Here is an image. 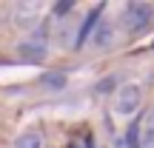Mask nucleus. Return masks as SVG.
<instances>
[{"instance_id": "nucleus-1", "label": "nucleus", "mask_w": 154, "mask_h": 148, "mask_svg": "<svg viewBox=\"0 0 154 148\" xmlns=\"http://www.w3.org/2000/svg\"><path fill=\"white\" fill-rule=\"evenodd\" d=\"M140 100H143V94H140V88L134 86V83H126V86L117 88V97H114V111L123 117L134 114V111L140 108Z\"/></svg>"}, {"instance_id": "nucleus-2", "label": "nucleus", "mask_w": 154, "mask_h": 148, "mask_svg": "<svg viewBox=\"0 0 154 148\" xmlns=\"http://www.w3.org/2000/svg\"><path fill=\"white\" fill-rule=\"evenodd\" d=\"M149 20H151V9L146 3H128L123 9V26L128 32H140L143 26H149Z\"/></svg>"}, {"instance_id": "nucleus-3", "label": "nucleus", "mask_w": 154, "mask_h": 148, "mask_svg": "<svg viewBox=\"0 0 154 148\" xmlns=\"http://www.w3.org/2000/svg\"><path fill=\"white\" fill-rule=\"evenodd\" d=\"M40 17V3H14V23L17 26H32Z\"/></svg>"}, {"instance_id": "nucleus-4", "label": "nucleus", "mask_w": 154, "mask_h": 148, "mask_svg": "<svg viewBox=\"0 0 154 148\" xmlns=\"http://www.w3.org/2000/svg\"><path fill=\"white\" fill-rule=\"evenodd\" d=\"M100 14H103V6H94V9L86 14V23H83V26H80V32H77V46H83V43L88 40V34H91V29L97 26Z\"/></svg>"}, {"instance_id": "nucleus-5", "label": "nucleus", "mask_w": 154, "mask_h": 148, "mask_svg": "<svg viewBox=\"0 0 154 148\" xmlns=\"http://www.w3.org/2000/svg\"><path fill=\"white\" fill-rule=\"evenodd\" d=\"M14 148H46V140L40 131H23L14 140Z\"/></svg>"}, {"instance_id": "nucleus-6", "label": "nucleus", "mask_w": 154, "mask_h": 148, "mask_svg": "<svg viewBox=\"0 0 154 148\" xmlns=\"http://www.w3.org/2000/svg\"><path fill=\"white\" fill-rule=\"evenodd\" d=\"M140 148H154V108H151V114L146 117V122H143V140H140Z\"/></svg>"}, {"instance_id": "nucleus-7", "label": "nucleus", "mask_w": 154, "mask_h": 148, "mask_svg": "<svg viewBox=\"0 0 154 148\" xmlns=\"http://www.w3.org/2000/svg\"><path fill=\"white\" fill-rule=\"evenodd\" d=\"M20 54H26L29 60H37V57L46 54V46H37V37H34V43H23L20 46Z\"/></svg>"}, {"instance_id": "nucleus-8", "label": "nucleus", "mask_w": 154, "mask_h": 148, "mask_svg": "<svg viewBox=\"0 0 154 148\" xmlns=\"http://www.w3.org/2000/svg\"><path fill=\"white\" fill-rule=\"evenodd\" d=\"M43 86H49V88H63V86H66V74H46V77H43Z\"/></svg>"}, {"instance_id": "nucleus-9", "label": "nucleus", "mask_w": 154, "mask_h": 148, "mask_svg": "<svg viewBox=\"0 0 154 148\" xmlns=\"http://www.w3.org/2000/svg\"><path fill=\"white\" fill-rule=\"evenodd\" d=\"M126 145H128V148H140V125H131V128H128Z\"/></svg>"}, {"instance_id": "nucleus-10", "label": "nucleus", "mask_w": 154, "mask_h": 148, "mask_svg": "<svg viewBox=\"0 0 154 148\" xmlns=\"http://www.w3.org/2000/svg\"><path fill=\"white\" fill-rule=\"evenodd\" d=\"M109 40H111V26L106 23V26H100V29H97V37H94V43H97V46H106Z\"/></svg>"}, {"instance_id": "nucleus-11", "label": "nucleus", "mask_w": 154, "mask_h": 148, "mask_svg": "<svg viewBox=\"0 0 154 148\" xmlns=\"http://www.w3.org/2000/svg\"><path fill=\"white\" fill-rule=\"evenodd\" d=\"M72 6H74V3H69V0H66V3H57V6H54L57 17H60V14H66V11H72Z\"/></svg>"}, {"instance_id": "nucleus-12", "label": "nucleus", "mask_w": 154, "mask_h": 148, "mask_svg": "<svg viewBox=\"0 0 154 148\" xmlns=\"http://www.w3.org/2000/svg\"><path fill=\"white\" fill-rule=\"evenodd\" d=\"M117 148H128V145H126V140H120V143H117Z\"/></svg>"}]
</instances>
